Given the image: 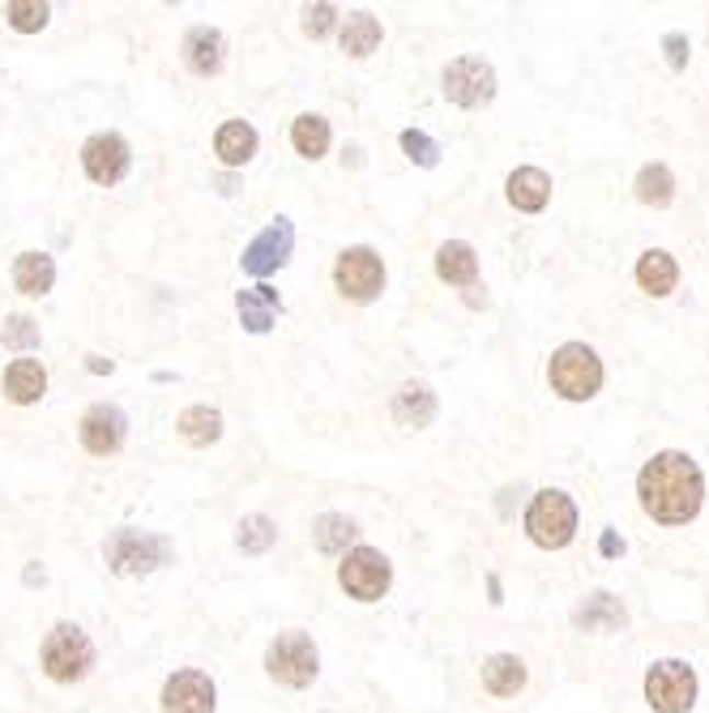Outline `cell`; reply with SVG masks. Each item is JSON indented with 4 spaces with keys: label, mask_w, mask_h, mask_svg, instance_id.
I'll use <instances>...</instances> for the list:
<instances>
[{
    "label": "cell",
    "mask_w": 709,
    "mask_h": 713,
    "mask_svg": "<svg viewBox=\"0 0 709 713\" xmlns=\"http://www.w3.org/2000/svg\"><path fill=\"white\" fill-rule=\"evenodd\" d=\"M266 671L270 679H278L282 688H308L320 671V654H316L313 636L291 629V633H278L266 649Z\"/></svg>",
    "instance_id": "6"
},
{
    "label": "cell",
    "mask_w": 709,
    "mask_h": 713,
    "mask_svg": "<svg viewBox=\"0 0 709 713\" xmlns=\"http://www.w3.org/2000/svg\"><path fill=\"white\" fill-rule=\"evenodd\" d=\"M4 397L9 401H18V406H31V401H40L47 394V367H43L40 359H13L9 367H4Z\"/></svg>",
    "instance_id": "16"
},
{
    "label": "cell",
    "mask_w": 709,
    "mask_h": 713,
    "mask_svg": "<svg viewBox=\"0 0 709 713\" xmlns=\"http://www.w3.org/2000/svg\"><path fill=\"white\" fill-rule=\"evenodd\" d=\"M316 547L325 555H338V552H347V543L354 539V521L351 517H342V513H325V517H316Z\"/></svg>",
    "instance_id": "30"
},
{
    "label": "cell",
    "mask_w": 709,
    "mask_h": 713,
    "mask_svg": "<svg viewBox=\"0 0 709 713\" xmlns=\"http://www.w3.org/2000/svg\"><path fill=\"white\" fill-rule=\"evenodd\" d=\"M548 381L564 401H590L603 389V359L586 342H564L548 363Z\"/></svg>",
    "instance_id": "3"
},
{
    "label": "cell",
    "mask_w": 709,
    "mask_h": 713,
    "mask_svg": "<svg viewBox=\"0 0 709 713\" xmlns=\"http://www.w3.org/2000/svg\"><path fill=\"white\" fill-rule=\"evenodd\" d=\"M505 193H509V201L521 214H539L552 201V176L543 167H517L505 180Z\"/></svg>",
    "instance_id": "15"
},
{
    "label": "cell",
    "mask_w": 709,
    "mask_h": 713,
    "mask_svg": "<svg viewBox=\"0 0 709 713\" xmlns=\"http://www.w3.org/2000/svg\"><path fill=\"white\" fill-rule=\"evenodd\" d=\"M4 18H9V26H13L18 35H35V31L47 26L52 9H47L43 0H9V4H4Z\"/></svg>",
    "instance_id": "31"
},
{
    "label": "cell",
    "mask_w": 709,
    "mask_h": 713,
    "mask_svg": "<svg viewBox=\"0 0 709 713\" xmlns=\"http://www.w3.org/2000/svg\"><path fill=\"white\" fill-rule=\"evenodd\" d=\"M4 347H13V351H31V347H40V325L26 317V313H18V317L4 320Z\"/></svg>",
    "instance_id": "33"
},
{
    "label": "cell",
    "mask_w": 709,
    "mask_h": 713,
    "mask_svg": "<svg viewBox=\"0 0 709 713\" xmlns=\"http://www.w3.org/2000/svg\"><path fill=\"white\" fill-rule=\"evenodd\" d=\"M81 167L94 184H120L124 171H128V142L120 133H94L86 146H81Z\"/></svg>",
    "instance_id": "12"
},
{
    "label": "cell",
    "mask_w": 709,
    "mask_h": 713,
    "mask_svg": "<svg viewBox=\"0 0 709 713\" xmlns=\"http://www.w3.org/2000/svg\"><path fill=\"white\" fill-rule=\"evenodd\" d=\"M577 624H582L586 633H611V629L624 624V607L607 595V590H598V595L586 598V607L577 611Z\"/></svg>",
    "instance_id": "28"
},
{
    "label": "cell",
    "mask_w": 709,
    "mask_h": 713,
    "mask_svg": "<svg viewBox=\"0 0 709 713\" xmlns=\"http://www.w3.org/2000/svg\"><path fill=\"white\" fill-rule=\"evenodd\" d=\"M526 530H530L534 547L560 552V547H569L573 534H577V505H573L564 491L548 487V491H539V496L530 500V509H526Z\"/></svg>",
    "instance_id": "5"
},
{
    "label": "cell",
    "mask_w": 709,
    "mask_h": 713,
    "mask_svg": "<svg viewBox=\"0 0 709 713\" xmlns=\"http://www.w3.org/2000/svg\"><path fill=\"white\" fill-rule=\"evenodd\" d=\"M338 43H342L347 56L363 60V56H372V52L381 47V22H376L372 13H351L347 26H342V35H338Z\"/></svg>",
    "instance_id": "27"
},
{
    "label": "cell",
    "mask_w": 709,
    "mask_h": 713,
    "mask_svg": "<svg viewBox=\"0 0 709 713\" xmlns=\"http://www.w3.org/2000/svg\"><path fill=\"white\" fill-rule=\"evenodd\" d=\"M40 663L47 679H56V683H78L90 675L94 667V645H90V636L81 633L78 624H56L52 633L43 636V649H40Z\"/></svg>",
    "instance_id": "4"
},
{
    "label": "cell",
    "mask_w": 709,
    "mask_h": 713,
    "mask_svg": "<svg viewBox=\"0 0 709 713\" xmlns=\"http://www.w3.org/2000/svg\"><path fill=\"white\" fill-rule=\"evenodd\" d=\"M291 248H295V227H291V218H274V223H270L261 236L244 248L239 265H244V274L270 278L274 270H282V265H286Z\"/></svg>",
    "instance_id": "11"
},
{
    "label": "cell",
    "mask_w": 709,
    "mask_h": 713,
    "mask_svg": "<svg viewBox=\"0 0 709 713\" xmlns=\"http://www.w3.org/2000/svg\"><path fill=\"white\" fill-rule=\"evenodd\" d=\"M645 701L654 713H688L697 705V671L679 658H663L645 671Z\"/></svg>",
    "instance_id": "7"
},
{
    "label": "cell",
    "mask_w": 709,
    "mask_h": 713,
    "mask_svg": "<svg viewBox=\"0 0 709 713\" xmlns=\"http://www.w3.org/2000/svg\"><path fill=\"white\" fill-rule=\"evenodd\" d=\"M436 274H440V282H449V286H471L474 278H479V257H474L471 244L466 239L440 244L436 248Z\"/></svg>",
    "instance_id": "18"
},
{
    "label": "cell",
    "mask_w": 709,
    "mask_h": 713,
    "mask_svg": "<svg viewBox=\"0 0 709 713\" xmlns=\"http://www.w3.org/2000/svg\"><path fill=\"white\" fill-rule=\"evenodd\" d=\"M291 146H295V155H304V159H320V155L329 150V120L304 112V116L291 124Z\"/></svg>",
    "instance_id": "29"
},
{
    "label": "cell",
    "mask_w": 709,
    "mask_h": 713,
    "mask_svg": "<svg viewBox=\"0 0 709 713\" xmlns=\"http://www.w3.org/2000/svg\"><path fill=\"white\" fill-rule=\"evenodd\" d=\"M334 286L351 299V304H372L381 291H385V265L372 248H347L338 261H334Z\"/></svg>",
    "instance_id": "9"
},
{
    "label": "cell",
    "mask_w": 709,
    "mask_h": 713,
    "mask_svg": "<svg viewBox=\"0 0 709 713\" xmlns=\"http://www.w3.org/2000/svg\"><path fill=\"white\" fill-rule=\"evenodd\" d=\"M223 35L214 26H193L184 35V65L198 73V78H214L223 69Z\"/></svg>",
    "instance_id": "17"
},
{
    "label": "cell",
    "mask_w": 709,
    "mask_h": 713,
    "mask_svg": "<svg viewBox=\"0 0 709 713\" xmlns=\"http://www.w3.org/2000/svg\"><path fill=\"white\" fill-rule=\"evenodd\" d=\"M637 282H641V291H650L654 299L671 295L675 282H679V265H675V257L663 252V248L641 252V261H637Z\"/></svg>",
    "instance_id": "20"
},
{
    "label": "cell",
    "mask_w": 709,
    "mask_h": 713,
    "mask_svg": "<svg viewBox=\"0 0 709 713\" xmlns=\"http://www.w3.org/2000/svg\"><path fill=\"white\" fill-rule=\"evenodd\" d=\"M637 201L641 205H654V210H663V205H671V197H675V176H671L667 162H645L641 171H637Z\"/></svg>",
    "instance_id": "26"
},
{
    "label": "cell",
    "mask_w": 709,
    "mask_h": 713,
    "mask_svg": "<svg viewBox=\"0 0 709 713\" xmlns=\"http://www.w3.org/2000/svg\"><path fill=\"white\" fill-rule=\"evenodd\" d=\"M598 552H603V555H620V552H624V543L616 539V530H603V539H598Z\"/></svg>",
    "instance_id": "37"
},
{
    "label": "cell",
    "mask_w": 709,
    "mask_h": 713,
    "mask_svg": "<svg viewBox=\"0 0 709 713\" xmlns=\"http://www.w3.org/2000/svg\"><path fill=\"white\" fill-rule=\"evenodd\" d=\"M176 432L184 437V444H193V449H210L214 440L223 437V415L214 406H189V410H180Z\"/></svg>",
    "instance_id": "24"
},
{
    "label": "cell",
    "mask_w": 709,
    "mask_h": 713,
    "mask_svg": "<svg viewBox=\"0 0 709 713\" xmlns=\"http://www.w3.org/2000/svg\"><path fill=\"white\" fill-rule=\"evenodd\" d=\"M440 81H444V99L458 107H483L496 99V69L479 56H458Z\"/></svg>",
    "instance_id": "10"
},
{
    "label": "cell",
    "mask_w": 709,
    "mask_h": 713,
    "mask_svg": "<svg viewBox=\"0 0 709 713\" xmlns=\"http://www.w3.org/2000/svg\"><path fill=\"white\" fill-rule=\"evenodd\" d=\"M214 701H218V692H214L210 675L201 671H176L162 683V697H158L162 713H214Z\"/></svg>",
    "instance_id": "13"
},
{
    "label": "cell",
    "mask_w": 709,
    "mask_h": 713,
    "mask_svg": "<svg viewBox=\"0 0 709 713\" xmlns=\"http://www.w3.org/2000/svg\"><path fill=\"white\" fill-rule=\"evenodd\" d=\"M338 581H342V590L354 602H376V598H385V590H390L394 568H390V559L376 552V547H354L338 564Z\"/></svg>",
    "instance_id": "8"
},
{
    "label": "cell",
    "mask_w": 709,
    "mask_h": 713,
    "mask_svg": "<svg viewBox=\"0 0 709 713\" xmlns=\"http://www.w3.org/2000/svg\"><path fill=\"white\" fill-rule=\"evenodd\" d=\"M637 496H641V509L663 521V525H684L701 513V500H706V475L701 466L679 453V449H663L654 453L641 475H637Z\"/></svg>",
    "instance_id": "1"
},
{
    "label": "cell",
    "mask_w": 709,
    "mask_h": 713,
    "mask_svg": "<svg viewBox=\"0 0 709 713\" xmlns=\"http://www.w3.org/2000/svg\"><path fill=\"white\" fill-rule=\"evenodd\" d=\"M124 432H128L124 410H120V406H108V401L90 406V410L81 415V428H78L81 444H86L94 457H112L120 444H124Z\"/></svg>",
    "instance_id": "14"
},
{
    "label": "cell",
    "mask_w": 709,
    "mask_h": 713,
    "mask_svg": "<svg viewBox=\"0 0 709 713\" xmlns=\"http://www.w3.org/2000/svg\"><path fill=\"white\" fill-rule=\"evenodd\" d=\"M236 308L248 333H266L274 325V313H282V299H278V291H270V286H252V291H239Z\"/></svg>",
    "instance_id": "22"
},
{
    "label": "cell",
    "mask_w": 709,
    "mask_h": 713,
    "mask_svg": "<svg viewBox=\"0 0 709 713\" xmlns=\"http://www.w3.org/2000/svg\"><path fill=\"white\" fill-rule=\"evenodd\" d=\"M103 559L120 577H142V573H155L158 564L171 559V543L162 534H150V530L120 525L103 539Z\"/></svg>",
    "instance_id": "2"
},
{
    "label": "cell",
    "mask_w": 709,
    "mask_h": 713,
    "mask_svg": "<svg viewBox=\"0 0 709 713\" xmlns=\"http://www.w3.org/2000/svg\"><path fill=\"white\" fill-rule=\"evenodd\" d=\"M338 22V9L334 4H304V35L308 39H325Z\"/></svg>",
    "instance_id": "35"
},
{
    "label": "cell",
    "mask_w": 709,
    "mask_h": 713,
    "mask_svg": "<svg viewBox=\"0 0 709 713\" xmlns=\"http://www.w3.org/2000/svg\"><path fill=\"white\" fill-rule=\"evenodd\" d=\"M483 688L492 697H517L526 688V663L517 654H492L483 663Z\"/></svg>",
    "instance_id": "23"
},
{
    "label": "cell",
    "mask_w": 709,
    "mask_h": 713,
    "mask_svg": "<svg viewBox=\"0 0 709 713\" xmlns=\"http://www.w3.org/2000/svg\"><path fill=\"white\" fill-rule=\"evenodd\" d=\"M52 282H56V261L47 252H22L13 261V286L22 295H47Z\"/></svg>",
    "instance_id": "25"
},
{
    "label": "cell",
    "mask_w": 709,
    "mask_h": 713,
    "mask_svg": "<svg viewBox=\"0 0 709 713\" xmlns=\"http://www.w3.org/2000/svg\"><path fill=\"white\" fill-rule=\"evenodd\" d=\"M394 419L402 428H428L436 419V394L428 385H419V381L402 385L394 397Z\"/></svg>",
    "instance_id": "21"
},
{
    "label": "cell",
    "mask_w": 709,
    "mask_h": 713,
    "mask_svg": "<svg viewBox=\"0 0 709 713\" xmlns=\"http://www.w3.org/2000/svg\"><path fill=\"white\" fill-rule=\"evenodd\" d=\"M214 155L223 159V167H244L257 155V128L248 120H227L214 133Z\"/></svg>",
    "instance_id": "19"
},
{
    "label": "cell",
    "mask_w": 709,
    "mask_h": 713,
    "mask_svg": "<svg viewBox=\"0 0 709 713\" xmlns=\"http://www.w3.org/2000/svg\"><path fill=\"white\" fill-rule=\"evenodd\" d=\"M274 539H278V530H274V521L266 513H252V517H244L239 521V534H236V543H239V552H270L274 547Z\"/></svg>",
    "instance_id": "32"
},
{
    "label": "cell",
    "mask_w": 709,
    "mask_h": 713,
    "mask_svg": "<svg viewBox=\"0 0 709 713\" xmlns=\"http://www.w3.org/2000/svg\"><path fill=\"white\" fill-rule=\"evenodd\" d=\"M116 363L112 359H103V355H90V372H112Z\"/></svg>",
    "instance_id": "38"
},
{
    "label": "cell",
    "mask_w": 709,
    "mask_h": 713,
    "mask_svg": "<svg viewBox=\"0 0 709 713\" xmlns=\"http://www.w3.org/2000/svg\"><path fill=\"white\" fill-rule=\"evenodd\" d=\"M402 150L419 162V167H436V159H440V146H436L428 133H419V128H406L402 133Z\"/></svg>",
    "instance_id": "34"
},
{
    "label": "cell",
    "mask_w": 709,
    "mask_h": 713,
    "mask_svg": "<svg viewBox=\"0 0 709 713\" xmlns=\"http://www.w3.org/2000/svg\"><path fill=\"white\" fill-rule=\"evenodd\" d=\"M663 52H667V65L675 73L688 69V35H667V39H663Z\"/></svg>",
    "instance_id": "36"
}]
</instances>
